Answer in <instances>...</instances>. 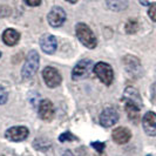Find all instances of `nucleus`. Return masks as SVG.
<instances>
[{"label":"nucleus","instance_id":"1","mask_svg":"<svg viewBox=\"0 0 156 156\" xmlns=\"http://www.w3.org/2000/svg\"><path fill=\"white\" fill-rule=\"evenodd\" d=\"M75 32H76V37L80 40L81 44H83L87 48L93 49L98 45V40L95 38L94 33L92 30L87 26L86 23H79L75 27Z\"/></svg>","mask_w":156,"mask_h":156},{"label":"nucleus","instance_id":"2","mask_svg":"<svg viewBox=\"0 0 156 156\" xmlns=\"http://www.w3.org/2000/svg\"><path fill=\"white\" fill-rule=\"evenodd\" d=\"M39 61L40 56L38 54V52L31 51L28 53V55H27L26 62H25L23 70H21V74H23V79H30L35 74V72L39 68Z\"/></svg>","mask_w":156,"mask_h":156},{"label":"nucleus","instance_id":"3","mask_svg":"<svg viewBox=\"0 0 156 156\" xmlns=\"http://www.w3.org/2000/svg\"><path fill=\"white\" fill-rule=\"evenodd\" d=\"M94 73L96 74V76L101 80L102 82L107 86H109L113 82L114 79V73L112 66L106 62H98L94 66Z\"/></svg>","mask_w":156,"mask_h":156},{"label":"nucleus","instance_id":"4","mask_svg":"<svg viewBox=\"0 0 156 156\" xmlns=\"http://www.w3.org/2000/svg\"><path fill=\"white\" fill-rule=\"evenodd\" d=\"M93 70V61L90 60H81L76 63L74 69L72 72V79L74 81H79L89 76Z\"/></svg>","mask_w":156,"mask_h":156},{"label":"nucleus","instance_id":"5","mask_svg":"<svg viewBox=\"0 0 156 156\" xmlns=\"http://www.w3.org/2000/svg\"><path fill=\"white\" fill-rule=\"evenodd\" d=\"M42 76H44V80L46 82V85L51 88H54V87H58L61 81H62V78L60 75V73L58 70L53 68V67H46L44 72H42Z\"/></svg>","mask_w":156,"mask_h":156},{"label":"nucleus","instance_id":"6","mask_svg":"<svg viewBox=\"0 0 156 156\" xmlns=\"http://www.w3.org/2000/svg\"><path fill=\"white\" fill-rule=\"evenodd\" d=\"M47 20H48V23L52 27H60L66 20V13H65V11L61 7L55 6L48 13Z\"/></svg>","mask_w":156,"mask_h":156},{"label":"nucleus","instance_id":"7","mask_svg":"<svg viewBox=\"0 0 156 156\" xmlns=\"http://www.w3.org/2000/svg\"><path fill=\"white\" fill-rule=\"evenodd\" d=\"M28 129L23 126H18V127H12V128H8V130H6L5 136L7 137L8 140L14 141V142H20L23 141L27 136H28Z\"/></svg>","mask_w":156,"mask_h":156},{"label":"nucleus","instance_id":"8","mask_svg":"<svg viewBox=\"0 0 156 156\" xmlns=\"http://www.w3.org/2000/svg\"><path fill=\"white\" fill-rule=\"evenodd\" d=\"M142 126L147 135L155 136L156 135V114L154 112H147L142 117Z\"/></svg>","mask_w":156,"mask_h":156},{"label":"nucleus","instance_id":"9","mask_svg":"<svg viewBox=\"0 0 156 156\" xmlns=\"http://www.w3.org/2000/svg\"><path fill=\"white\" fill-rule=\"evenodd\" d=\"M119 121V114L113 108H106L100 115V123L105 128H109Z\"/></svg>","mask_w":156,"mask_h":156},{"label":"nucleus","instance_id":"10","mask_svg":"<svg viewBox=\"0 0 156 156\" xmlns=\"http://www.w3.org/2000/svg\"><path fill=\"white\" fill-rule=\"evenodd\" d=\"M123 101L126 103H130V105H134L139 108H142L143 103H142V100H141V96L137 89L134 88V87H127L125 89V93H123V96H122Z\"/></svg>","mask_w":156,"mask_h":156},{"label":"nucleus","instance_id":"11","mask_svg":"<svg viewBox=\"0 0 156 156\" xmlns=\"http://www.w3.org/2000/svg\"><path fill=\"white\" fill-rule=\"evenodd\" d=\"M125 66H126L127 72H128L130 75H133V76H136V78H137V76H140L141 74H142L141 63H140V61H139V59L135 58V56H130V55L126 56Z\"/></svg>","mask_w":156,"mask_h":156},{"label":"nucleus","instance_id":"12","mask_svg":"<svg viewBox=\"0 0 156 156\" xmlns=\"http://www.w3.org/2000/svg\"><path fill=\"white\" fill-rule=\"evenodd\" d=\"M55 110L53 103L49 100H42L39 105V115L45 121H51L54 117Z\"/></svg>","mask_w":156,"mask_h":156},{"label":"nucleus","instance_id":"13","mask_svg":"<svg viewBox=\"0 0 156 156\" xmlns=\"http://www.w3.org/2000/svg\"><path fill=\"white\" fill-rule=\"evenodd\" d=\"M40 46L41 49L47 53V54H53L56 49V39L55 37L51 34H45L41 39H40Z\"/></svg>","mask_w":156,"mask_h":156},{"label":"nucleus","instance_id":"14","mask_svg":"<svg viewBox=\"0 0 156 156\" xmlns=\"http://www.w3.org/2000/svg\"><path fill=\"white\" fill-rule=\"evenodd\" d=\"M132 137V133L126 127H119L113 132V140L119 144H125Z\"/></svg>","mask_w":156,"mask_h":156},{"label":"nucleus","instance_id":"15","mask_svg":"<svg viewBox=\"0 0 156 156\" xmlns=\"http://www.w3.org/2000/svg\"><path fill=\"white\" fill-rule=\"evenodd\" d=\"M19 39H20V34L13 28H8L2 33V41L7 46H14L16 44H18Z\"/></svg>","mask_w":156,"mask_h":156},{"label":"nucleus","instance_id":"16","mask_svg":"<svg viewBox=\"0 0 156 156\" xmlns=\"http://www.w3.org/2000/svg\"><path fill=\"white\" fill-rule=\"evenodd\" d=\"M107 6L112 11H123L128 6V0H107Z\"/></svg>","mask_w":156,"mask_h":156},{"label":"nucleus","instance_id":"17","mask_svg":"<svg viewBox=\"0 0 156 156\" xmlns=\"http://www.w3.org/2000/svg\"><path fill=\"white\" fill-rule=\"evenodd\" d=\"M140 108L139 107H136V106H134V105H130V103H126V112H127V114H128V117L134 121V122H136L137 121V119H139V115H140Z\"/></svg>","mask_w":156,"mask_h":156},{"label":"nucleus","instance_id":"18","mask_svg":"<svg viewBox=\"0 0 156 156\" xmlns=\"http://www.w3.org/2000/svg\"><path fill=\"white\" fill-rule=\"evenodd\" d=\"M137 30H139V23L134 19L128 20V23H126V32L128 34H134L137 32Z\"/></svg>","mask_w":156,"mask_h":156},{"label":"nucleus","instance_id":"19","mask_svg":"<svg viewBox=\"0 0 156 156\" xmlns=\"http://www.w3.org/2000/svg\"><path fill=\"white\" fill-rule=\"evenodd\" d=\"M78 140V137H75L74 135L69 132H66V133L61 134L60 136H59V141L60 142H66V141H76Z\"/></svg>","mask_w":156,"mask_h":156},{"label":"nucleus","instance_id":"20","mask_svg":"<svg viewBox=\"0 0 156 156\" xmlns=\"http://www.w3.org/2000/svg\"><path fill=\"white\" fill-rule=\"evenodd\" d=\"M148 16L153 21H155L156 23V2L151 4V5H149Z\"/></svg>","mask_w":156,"mask_h":156},{"label":"nucleus","instance_id":"21","mask_svg":"<svg viewBox=\"0 0 156 156\" xmlns=\"http://www.w3.org/2000/svg\"><path fill=\"white\" fill-rule=\"evenodd\" d=\"M8 99V95H7V92L2 88V87H0V105H4V103H6Z\"/></svg>","mask_w":156,"mask_h":156},{"label":"nucleus","instance_id":"22","mask_svg":"<svg viewBox=\"0 0 156 156\" xmlns=\"http://www.w3.org/2000/svg\"><path fill=\"white\" fill-rule=\"evenodd\" d=\"M92 147L94 149H96L99 153H102L103 149H105V143H102V142H92Z\"/></svg>","mask_w":156,"mask_h":156},{"label":"nucleus","instance_id":"23","mask_svg":"<svg viewBox=\"0 0 156 156\" xmlns=\"http://www.w3.org/2000/svg\"><path fill=\"white\" fill-rule=\"evenodd\" d=\"M28 6H39L40 4H41V0H23Z\"/></svg>","mask_w":156,"mask_h":156},{"label":"nucleus","instance_id":"24","mask_svg":"<svg viewBox=\"0 0 156 156\" xmlns=\"http://www.w3.org/2000/svg\"><path fill=\"white\" fill-rule=\"evenodd\" d=\"M151 96L154 100H156V82H154L151 86Z\"/></svg>","mask_w":156,"mask_h":156},{"label":"nucleus","instance_id":"25","mask_svg":"<svg viewBox=\"0 0 156 156\" xmlns=\"http://www.w3.org/2000/svg\"><path fill=\"white\" fill-rule=\"evenodd\" d=\"M62 156H74V155L72 154V151H69V150H67V151H65V153H63Z\"/></svg>","mask_w":156,"mask_h":156},{"label":"nucleus","instance_id":"26","mask_svg":"<svg viewBox=\"0 0 156 156\" xmlns=\"http://www.w3.org/2000/svg\"><path fill=\"white\" fill-rule=\"evenodd\" d=\"M140 2L142 4V5H146V6H147V5H149V2H148V1H146V0H140Z\"/></svg>","mask_w":156,"mask_h":156},{"label":"nucleus","instance_id":"27","mask_svg":"<svg viewBox=\"0 0 156 156\" xmlns=\"http://www.w3.org/2000/svg\"><path fill=\"white\" fill-rule=\"evenodd\" d=\"M67 1H68V2H70V4H75L78 0H67Z\"/></svg>","mask_w":156,"mask_h":156},{"label":"nucleus","instance_id":"28","mask_svg":"<svg viewBox=\"0 0 156 156\" xmlns=\"http://www.w3.org/2000/svg\"><path fill=\"white\" fill-rule=\"evenodd\" d=\"M0 56H1V53H0Z\"/></svg>","mask_w":156,"mask_h":156}]
</instances>
